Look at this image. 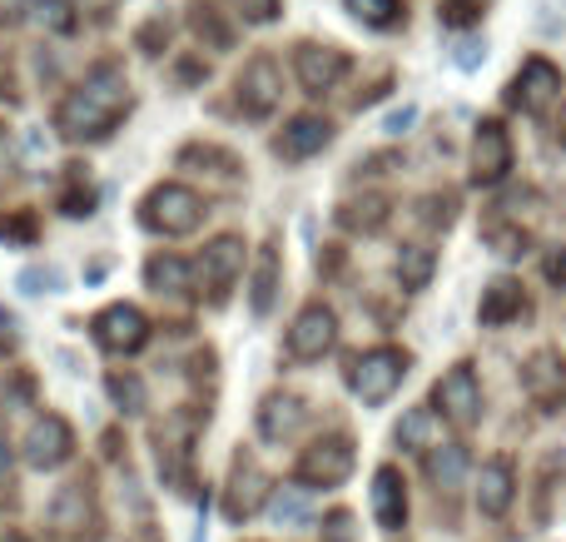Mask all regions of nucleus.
I'll return each instance as SVG.
<instances>
[{"instance_id":"22","label":"nucleus","mask_w":566,"mask_h":542,"mask_svg":"<svg viewBox=\"0 0 566 542\" xmlns=\"http://www.w3.org/2000/svg\"><path fill=\"white\" fill-rule=\"evenodd\" d=\"M468 468H472V458H468V448H462V444H438L428 454V478H432V488H438V493L462 488Z\"/></svg>"},{"instance_id":"29","label":"nucleus","mask_w":566,"mask_h":542,"mask_svg":"<svg viewBox=\"0 0 566 542\" xmlns=\"http://www.w3.org/2000/svg\"><path fill=\"white\" fill-rule=\"evenodd\" d=\"M348 10L363 20V25H373V30H392L402 20L398 0H348Z\"/></svg>"},{"instance_id":"16","label":"nucleus","mask_w":566,"mask_h":542,"mask_svg":"<svg viewBox=\"0 0 566 542\" xmlns=\"http://www.w3.org/2000/svg\"><path fill=\"white\" fill-rule=\"evenodd\" d=\"M264 493H269V478L254 458L239 454L234 458V473H229V498H224V513L229 518H254L264 508Z\"/></svg>"},{"instance_id":"5","label":"nucleus","mask_w":566,"mask_h":542,"mask_svg":"<svg viewBox=\"0 0 566 542\" xmlns=\"http://www.w3.org/2000/svg\"><path fill=\"white\" fill-rule=\"evenodd\" d=\"M432 404L442 408V418H448L452 428H472V424H478V418H482V388H478L472 364L448 368V374L438 378V388H432Z\"/></svg>"},{"instance_id":"31","label":"nucleus","mask_w":566,"mask_h":542,"mask_svg":"<svg viewBox=\"0 0 566 542\" xmlns=\"http://www.w3.org/2000/svg\"><path fill=\"white\" fill-rule=\"evenodd\" d=\"M35 20L45 30H55V35H70V30H75V10H70V0H35Z\"/></svg>"},{"instance_id":"23","label":"nucleus","mask_w":566,"mask_h":542,"mask_svg":"<svg viewBox=\"0 0 566 542\" xmlns=\"http://www.w3.org/2000/svg\"><path fill=\"white\" fill-rule=\"evenodd\" d=\"M298 424H303V398H293V394H274V398H264V408H259V434H264L269 444L289 438Z\"/></svg>"},{"instance_id":"37","label":"nucleus","mask_w":566,"mask_h":542,"mask_svg":"<svg viewBox=\"0 0 566 542\" xmlns=\"http://www.w3.org/2000/svg\"><path fill=\"white\" fill-rule=\"evenodd\" d=\"M90 205H95V195L90 189H70L65 199H60V209H65L70 219H80V215H90Z\"/></svg>"},{"instance_id":"4","label":"nucleus","mask_w":566,"mask_h":542,"mask_svg":"<svg viewBox=\"0 0 566 542\" xmlns=\"http://www.w3.org/2000/svg\"><path fill=\"white\" fill-rule=\"evenodd\" d=\"M50 533L60 542H95L99 538V513L90 483H65L50 503Z\"/></svg>"},{"instance_id":"35","label":"nucleus","mask_w":566,"mask_h":542,"mask_svg":"<svg viewBox=\"0 0 566 542\" xmlns=\"http://www.w3.org/2000/svg\"><path fill=\"white\" fill-rule=\"evenodd\" d=\"M0 239L30 244V239H35V219H30V215H10V219H0Z\"/></svg>"},{"instance_id":"36","label":"nucleus","mask_w":566,"mask_h":542,"mask_svg":"<svg viewBox=\"0 0 566 542\" xmlns=\"http://www.w3.org/2000/svg\"><path fill=\"white\" fill-rule=\"evenodd\" d=\"M159 40H169V25L165 20H149V25L139 30V50H145V55H159Z\"/></svg>"},{"instance_id":"40","label":"nucleus","mask_w":566,"mask_h":542,"mask_svg":"<svg viewBox=\"0 0 566 542\" xmlns=\"http://www.w3.org/2000/svg\"><path fill=\"white\" fill-rule=\"evenodd\" d=\"M412 119H418V110H412V105H402V110H392V115L382 119V129H388V135H402V129H408Z\"/></svg>"},{"instance_id":"7","label":"nucleus","mask_w":566,"mask_h":542,"mask_svg":"<svg viewBox=\"0 0 566 542\" xmlns=\"http://www.w3.org/2000/svg\"><path fill=\"white\" fill-rule=\"evenodd\" d=\"M353 463H358V454H353V444H348L343 434L318 438V444H313L308 454L298 458V483H313V488H338L343 478L353 473Z\"/></svg>"},{"instance_id":"14","label":"nucleus","mask_w":566,"mask_h":542,"mask_svg":"<svg viewBox=\"0 0 566 542\" xmlns=\"http://www.w3.org/2000/svg\"><path fill=\"white\" fill-rule=\"evenodd\" d=\"M293 70H298V85L308 90V95H323V90H333L348 75V55H343L338 45H298Z\"/></svg>"},{"instance_id":"39","label":"nucleus","mask_w":566,"mask_h":542,"mask_svg":"<svg viewBox=\"0 0 566 542\" xmlns=\"http://www.w3.org/2000/svg\"><path fill=\"white\" fill-rule=\"evenodd\" d=\"M482 55H488V45H478V40H462L458 55H452V60H458L462 70H478V65H482Z\"/></svg>"},{"instance_id":"12","label":"nucleus","mask_w":566,"mask_h":542,"mask_svg":"<svg viewBox=\"0 0 566 542\" xmlns=\"http://www.w3.org/2000/svg\"><path fill=\"white\" fill-rule=\"evenodd\" d=\"M338 338V314L328 304H308L289 329V354L293 358H323Z\"/></svg>"},{"instance_id":"11","label":"nucleus","mask_w":566,"mask_h":542,"mask_svg":"<svg viewBox=\"0 0 566 542\" xmlns=\"http://www.w3.org/2000/svg\"><path fill=\"white\" fill-rule=\"evenodd\" d=\"M512 169V135L502 129V119H482L478 139H472V179L478 185H502Z\"/></svg>"},{"instance_id":"6","label":"nucleus","mask_w":566,"mask_h":542,"mask_svg":"<svg viewBox=\"0 0 566 542\" xmlns=\"http://www.w3.org/2000/svg\"><path fill=\"white\" fill-rule=\"evenodd\" d=\"M95 344L109 348V354H139L149 344V319L139 314L135 304H109L95 314Z\"/></svg>"},{"instance_id":"32","label":"nucleus","mask_w":566,"mask_h":542,"mask_svg":"<svg viewBox=\"0 0 566 542\" xmlns=\"http://www.w3.org/2000/svg\"><path fill=\"white\" fill-rule=\"evenodd\" d=\"M438 15H442V25L448 30H468V25H478L482 20V0H442Z\"/></svg>"},{"instance_id":"42","label":"nucleus","mask_w":566,"mask_h":542,"mask_svg":"<svg viewBox=\"0 0 566 542\" xmlns=\"http://www.w3.org/2000/svg\"><path fill=\"white\" fill-rule=\"evenodd\" d=\"M0 348H15V319L0 314Z\"/></svg>"},{"instance_id":"28","label":"nucleus","mask_w":566,"mask_h":542,"mask_svg":"<svg viewBox=\"0 0 566 542\" xmlns=\"http://www.w3.org/2000/svg\"><path fill=\"white\" fill-rule=\"evenodd\" d=\"M109 398L119 404V414H145V404H149V394H145V378L139 374H109Z\"/></svg>"},{"instance_id":"17","label":"nucleus","mask_w":566,"mask_h":542,"mask_svg":"<svg viewBox=\"0 0 566 542\" xmlns=\"http://www.w3.org/2000/svg\"><path fill=\"white\" fill-rule=\"evenodd\" d=\"M373 518H378L382 533H398L408 523V483H402V473L392 463H382L373 473Z\"/></svg>"},{"instance_id":"20","label":"nucleus","mask_w":566,"mask_h":542,"mask_svg":"<svg viewBox=\"0 0 566 542\" xmlns=\"http://www.w3.org/2000/svg\"><path fill=\"white\" fill-rule=\"evenodd\" d=\"M392 438H398V448H408V454H432V448L442 444V418H438V408H408Z\"/></svg>"},{"instance_id":"41","label":"nucleus","mask_w":566,"mask_h":542,"mask_svg":"<svg viewBox=\"0 0 566 542\" xmlns=\"http://www.w3.org/2000/svg\"><path fill=\"white\" fill-rule=\"evenodd\" d=\"M75 6H80V10H85V15L105 20V15H109V10H115V6H119V0H75Z\"/></svg>"},{"instance_id":"2","label":"nucleus","mask_w":566,"mask_h":542,"mask_svg":"<svg viewBox=\"0 0 566 542\" xmlns=\"http://www.w3.org/2000/svg\"><path fill=\"white\" fill-rule=\"evenodd\" d=\"M139 225L149 229V234H195L199 225H205V199L195 195L189 185H155L145 195V205H139Z\"/></svg>"},{"instance_id":"44","label":"nucleus","mask_w":566,"mask_h":542,"mask_svg":"<svg viewBox=\"0 0 566 542\" xmlns=\"http://www.w3.org/2000/svg\"><path fill=\"white\" fill-rule=\"evenodd\" d=\"M547 274H552V279H566V249H562V254H552V259H547Z\"/></svg>"},{"instance_id":"9","label":"nucleus","mask_w":566,"mask_h":542,"mask_svg":"<svg viewBox=\"0 0 566 542\" xmlns=\"http://www.w3.org/2000/svg\"><path fill=\"white\" fill-rule=\"evenodd\" d=\"M283 100V75H279V60L274 55H254L239 75V110L249 119H264L274 115V105Z\"/></svg>"},{"instance_id":"30","label":"nucleus","mask_w":566,"mask_h":542,"mask_svg":"<svg viewBox=\"0 0 566 542\" xmlns=\"http://www.w3.org/2000/svg\"><path fill=\"white\" fill-rule=\"evenodd\" d=\"M269 513H274V523H303L308 518V493L303 488H274V498H269Z\"/></svg>"},{"instance_id":"33","label":"nucleus","mask_w":566,"mask_h":542,"mask_svg":"<svg viewBox=\"0 0 566 542\" xmlns=\"http://www.w3.org/2000/svg\"><path fill=\"white\" fill-rule=\"evenodd\" d=\"M488 239L497 244V254H507V259H517L522 249H527V234H522V229H502V225H492V229H488Z\"/></svg>"},{"instance_id":"8","label":"nucleus","mask_w":566,"mask_h":542,"mask_svg":"<svg viewBox=\"0 0 566 542\" xmlns=\"http://www.w3.org/2000/svg\"><path fill=\"white\" fill-rule=\"evenodd\" d=\"M507 100L522 110V115H547V110L562 100V70L552 65V60L532 55L527 65H522V75L512 80V95Z\"/></svg>"},{"instance_id":"43","label":"nucleus","mask_w":566,"mask_h":542,"mask_svg":"<svg viewBox=\"0 0 566 542\" xmlns=\"http://www.w3.org/2000/svg\"><path fill=\"white\" fill-rule=\"evenodd\" d=\"M10 478V438H6V428H0V483Z\"/></svg>"},{"instance_id":"21","label":"nucleus","mask_w":566,"mask_h":542,"mask_svg":"<svg viewBox=\"0 0 566 542\" xmlns=\"http://www.w3.org/2000/svg\"><path fill=\"white\" fill-rule=\"evenodd\" d=\"M522 314V284L517 279H497V284L482 289V304H478V319L488 329H502L507 319Z\"/></svg>"},{"instance_id":"34","label":"nucleus","mask_w":566,"mask_h":542,"mask_svg":"<svg viewBox=\"0 0 566 542\" xmlns=\"http://www.w3.org/2000/svg\"><path fill=\"white\" fill-rule=\"evenodd\" d=\"M234 6L249 25H269V20H279V0H234Z\"/></svg>"},{"instance_id":"3","label":"nucleus","mask_w":566,"mask_h":542,"mask_svg":"<svg viewBox=\"0 0 566 542\" xmlns=\"http://www.w3.org/2000/svg\"><path fill=\"white\" fill-rule=\"evenodd\" d=\"M402 378H408V354L402 348H368L363 358H353L348 384L363 404H388Z\"/></svg>"},{"instance_id":"10","label":"nucleus","mask_w":566,"mask_h":542,"mask_svg":"<svg viewBox=\"0 0 566 542\" xmlns=\"http://www.w3.org/2000/svg\"><path fill=\"white\" fill-rule=\"evenodd\" d=\"M70 454H75V434H70V424L60 414H45L30 424V434H25V463L30 468L50 473V468H60Z\"/></svg>"},{"instance_id":"1","label":"nucleus","mask_w":566,"mask_h":542,"mask_svg":"<svg viewBox=\"0 0 566 542\" xmlns=\"http://www.w3.org/2000/svg\"><path fill=\"white\" fill-rule=\"evenodd\" d=\"M125 110H129V80L115 60H105V65L85 70V80L60 100L55 129L65 139H105Z\"/></svg>"},{"instance_id":"15","label":"nucleus","mask_w":566,"mask_h":542,"mask_svg":"<svg viewBox=\"0 0 566 542\" xmlns=\"http://www.w3.org/2000/svg\"><path fill=\"white\" fill-rule=\"evenodd\" d=\"M199 274H205V284L214 289V299H224L229 284L244 274V239H239V234H219L214 244L199 254Z\"/></svg>"},{"instance_id":"24","label":"nucleus","mask_w":566,"mask_h":542,"mask_svg":"<svg viewBox=\"0 0 566 542\" xmlns=\"http://www.w3.org/2000/svg\"><path fill=\"white\" fill-rule=\"evenodd\" d=\"M145 279L155 294H189V289H195V269H189L179 254H155L145 264Z\"/></svg>"},{"instance_id":"19","label":"nucleus","mask_w":566,"mask_h":542,"mask_svg":"<svg viewBox=\"0 0 566 542\" xmlns=\"http://www.w3.org/2000/svg\"><path fill=\"white\" fill-rule=\"evenodd\" d=\"M328 139H333V125L323 115H298V119H289V129L274 139V149L283 159H308V155H318V149H328Z\"/></svg>"},{"instance_id":"13","label":"nucleus","mask_w":566,"mask_h":542,"mask_svg":"<svg viewBox=\"0 0 566 542\" xmlns=\"http://www.w3.org/2000/svg\"><path fill=\"white\" fill-rule=\"evenodd\" d=\"M522 388H527L532 404L557 408L566 398V358L557 348H537V354L527 358V368H522Z\"/></svg>"},{"instance_id":"27","label":"nucleus","mask_w":566,"mask_h":542,"mask_svg":"<svg viewBox=\"0 0 566 542\" xmlns=\"http://www.w3.org/2000/svg\"><path fill=\"white\" fill-rule=\"evenodd\" d=\"M432 269H438V254H432L428 244H408V249L398 254V279H402V289H428Z\"/></svg>"},{"instance_id":"25","label":"nucleus","mask_w":566,"mask_h":542,"mask_svg":"<svg viewBox=\"0 0 566 542\" xmlns=\"http://www.w3.org/2000/svg\"><path fill=\"white\" fill-rule=\"evenodd\" d=\"M274 299H279V249L264 244V249H259L254 279H249V304H254V314L264 319L269 309H274Z\"/></svg>"},{"instance_id":"18","label":"nucleus","mask_w":566,"mask_h":542,"mask_svg":"<svg viewBox=\"0 0 566 542\" xmlns=\"http://www.w3.org/2000/svg\"><path fill=\"white\" fill-rule=\"evenodd\" d=\"M512 498H517V468H512V458H488L478 473V508L488 518H502L512 508Z\"/></svg>"},{"instance_id":"38","label":"nucleus","mask_w":566,"mask_h":542,"mask_svg":"<svg viewBox=\"0 0 566 542\" xmlns=\"http://www.w3.org/2000/svg\"><path fill=\"white\" fill-rule=\"evenodd\" d=\"M323 542H353V513H333L328 518V533Z\"/></svg>"},{"instance_id":"26","label":"nucleus","mask_w":566,"mask_h":542,"mask_svg":"<svg viewBox=\"0 0 566 542\" xmlns=\"http://www.w3.org/2000/svg\"><path fill=\"white\" fill-rule=\"evenodd\" d=\"M343 229H353V234H378L382 225H388V199L382 195H363V199H348V205L338 209Z\"/></svg>"}]
</instances>
